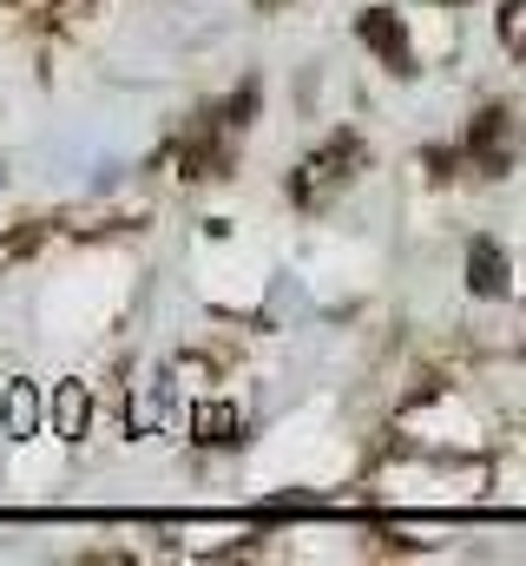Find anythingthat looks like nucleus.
I'll return each mask as SVG.
<instances>
[{"label":"nucleus","instance_id":"nucleus-1","mask_svg":"<svg viewBox=\"0 0 526 566\" xmlns=\"http://www.w3.org/2000/svg\"><path fill=\"white\" fill-rule=\"evenodd\" d=\"M474 264H481V290H501L507 264H501V251H494V244H481V251H474Z\"/></svg>","mask_w":526,"mask_h":566},{"label":"nucleus","instance_id":"nucleus-2","mask_svg":"<svg viewBox=\"0 0 526 566\" xmlns=\"http://www.w3.org/2000/svg\"><path fill=\"white\" fill-rule=\"evenodd\" d=\"M362 40H376V46H401V40H394V20H382V13H369V20H362Z\"/></svg>","mask_w":526,"mask_h":566}]
</instances>
